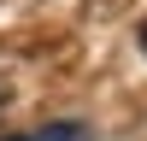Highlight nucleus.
<instances>
[{"mask_svg":"<svg viewBox=\"0 0 147 141\" xmlns=\"http://www.w3.org/2000/svg\"><path fill=\"white\" fill-rule=\"evenodd\" d=\"M0 141H88V129L82 124H47L35 135H0Z\"/></svg>","mask_w":147,"mask_h":141,"instance_id":"1","label":"nucleus"},{"mask_svg":"<svg viewBox=\"0 0 147 141\" xmlns=\"http://www.w3.org/2000/svg\"><path fill=\"white\" fill-rule=\"evenodd\" d=\"M141 53H147V18H141Z\"/></svg>","mask_w":147,"mask_h":141,"instance_id":"2","label":"nucleus"}]
</instances>
